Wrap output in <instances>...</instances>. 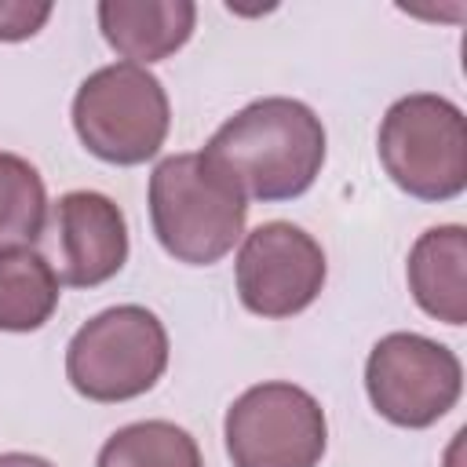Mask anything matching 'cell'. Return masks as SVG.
<instances>
[{"instance_id": "obj_1", "label": "cell", "mask_w": 467, "mask_h": 467, "mask_svg": "<svg viewBox=\"0 0 467 467\" xmlns=\"http://www.w3.org/2000/svg\"><path fill=\"white\" fill-rule=\"evenodd\" d=\"M201 153L237 182L244 201H292L321 175L325 124L306 102L270 95L223 120Z\"/></svg>"}, {"instance_id": "obj_2", "label": "cell", "mask_w": 467, "mask_h": 467, "mask_svg": "<svg viewBox=\"0 0 467 467\" xmlns=\"http://www.w3.org/2000/svg\"><path fill=\"white\" fill-rule=\"evenodd\" d=\"M150 223L161 248L186 266H212L244 237L248 201L204 153H171L150 175Z\"/></svg>"}, {"instance_id": "obj_3", "label": "cell", "mask_w": 467, "mask_h": 467, "mask_svg": "<svg viewBox=\"0 0 467 467\" xmlns=\"http://www.w3.org/2000/svg\"><path fill=\"white\" fill-rule=\"evenodd\" d=\"M376 153L390 182L416 201H452L467 190V124L445 95L398 99L379 120Z\"/></svg>"}, {"instance_id": "obj_4", "label": "cell", "mask_w": 467, "mask_h": 467, "mask_svg": "<svg viewBox=\"0 0 467 467\" xmlns=\"http://www.w3.org/2000/svg\"><path fill=\"white\" fill-rule=\"evenodd\" d=\"M171 124L164 84L135 62L88 73L73 95V131L106 164H146L161 153Z\"/></svg>"}, {"instance_id": "obj_5", "label": "cell", "mask_w": 467, "mask_h": 467, "mask_svg": "<svg viewBox=\"0 0 467 467\" xmlns=\"http://www.w3.org/2000/svg\"><path fill=\"white\" fill-rule=\"evenodd\" d=\"M168 332L161 317L139 303L109 306L88 317L66 347L69 387L99 405L131 401L164 376Z\"/></svg>"}, {"instance_id": "obj_6", "label": "cell", "mask_w": 467, "mask_h": 467, "mask_svg": "<svg viewBox=\"0 0 467 467\" xmlns=\"http://www.w3.org/2000/svg\"><path fill=\"white\" fill-rule=\"evenodd\" d=\"M234 467H317L328 445L321 401L296 383L248 387L223 420Z\"/></svg>"}, {"instance_id": "obj_7", "label": "cell", "mask_w": 467, "mask_h": 467, "mask_svg": "<svg viewBox=\"0 0 467 467\" xmlns=\"http://www.w3.org/2000/svg\"><path fill=\"white\" fill-rule=\"evenodd\" d=\"M365 390L387 423L423 431L460 401L463 365L438 339L420 332H390L368 350Z\"/></svg>"}, {"instance_id": "obj_8", "label": "cell", "mask_w": 467, "mask_h": 467, "mask_svg": "<svg viewBox=\"0 0 467 467\" xmlns=\"http://www.w3.org/2000/svg\"><path fill=\"white\" fill-rule=\"evenodd\" d=\"M234 277L244 310L259 317H292L321 296L328 263L303 226L274 219L244 234Z\"/></svg>"}, {"instance_id": "obj_9", "label": "cell", "mask_w": 467, "mask_h": 467, "mask_svg": "<svg viewBox=\"0 0 467 467\" xmlns=\"http://www.w3.org/2000/svg\"><path fill=\"white\" fill-rule=\"evenodd\" d=\"M51 266L69 288H95L117 277L128 263V223L117 201L99 190L62 193L44 226Z\"/></svg>"}, {"instance_id": "obj_10", "label": "cell", "mask_w": 467, "mask_h": 467, "mask_svg": "<svg viewBox=\"0 0 467 467\" xmlns=\"http://www.w3.org/2000/svg\"><path fill=\"white\" fill-rule=\"evenodd\" d=\"M193 0H102L99 29L106 44L135 66L175 55L193 36Z\"/></svg>"}, {"instance_id": "obj_11", "label": "cell", "mask_w": 467, "mask_h": 467, "mask_svg": "<svg viewBox=\"0 0 467 467\" xmlns=\"http://www.w3.org/2000/svg\"><path fill=\"white\" fill-rule=\"evenodd\" d=\"M416 306L445 325L467 321V230L460 223L431 226L416 237L405 263Z\"/></svg>"}, {"instance_id": "obj_12", "label": "cell", "mask_w": 467, "mask_h": 467, "mask_svg": "<svg viewBox=\"0 0 467 467\" xmlns=\"http://www.w3.org/2000/svg\"><path fill=\"white\" fill-rule=\"evenodd\" d=\"M62 281L44 252H0V332H36L58 310Z\"/></svg>"}, {"instance_id": "obj_13", "label": "cell", "mask_w": 467, "mask_h": 467, "mask_svg": "<svg viewBox=\"0 0 467 467\" xmlns=\"http://www.w3.org/2000/svg\"><path fill=\"white\" fill-rule=\"evenodd\" d=\"M95 467H204L197 438L168 420H139L113 431Z\"/></svg>"}, {"instance_id": "obj_14", "label": "cell", "mask_w": 467, "mask_h": 467, "mask_svg": "<svg viewBox=\"0 0 467 467\" xmlns=\"http://www.w3.org/2000/svg\"><path fill=\"white\" fill-rule=\"evenodd\" d=\"M47 226V190L40 171L0 150V252L33 248Z\"/></svg>"}, {"instance_id": "obj_15", "label": "cell", "mask_w": 467, "mask_h": 467, "mask_svg": "<svg viewBox=\"0 0 467 467\" xmlns=\"http://www.w3.org/2000/svg\"><path fill=\"white\" fill-rule=\"evenodd\" d=\"M47 18H51L47 0H0V40L4 44L29 40L44 29Z\"/></svg>"}, {"instance_id": "obj_16", "label": "cell", "mask_w": 467, "mask_h": 467, "mask_svg": "<svg viewBox=\"0 0 467 467\" xmlns=\"http://www.w3.org/2000/svg\"><path fill=\"white\" fill-rule=\"evenodd\" d=\"M0 467H55V463L44 456H33V452H4Z\"/></svg>"}]
</instances>
